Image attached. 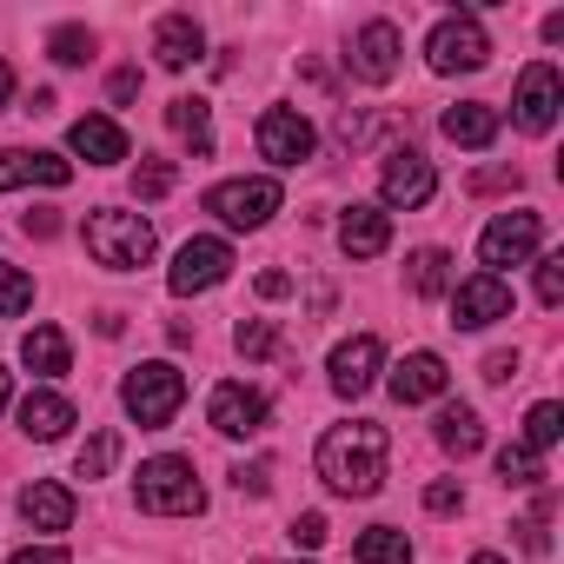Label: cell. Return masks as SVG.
I'll use <instances>...</instances> for the list:
<instances>
[{
  "mask_svg": "<svg viewBox=\"0 0 564 564\" xmlns=\"http://www.w3.org/2000/svg\"><path fill=\"white\" fill-rule=\"evenodd\" d=\"M386 458H392V438L386 425L372 419H352V425H333L319 438V478L339 491V498H372L386 485Z\"/></svg>",
  "mask_w": 564,
  "mask_h": 564,
  "instance_id": "1",
  "label": "cell"
},
{
  "mask_svg": "<svg viewBox=\"0 0 564 564\" xmlns=\"http://www.w3.org/2000/svg\"><path fill=\"white\" fill-rule=\"evenodd\" d=\"M87 252H94V265H107V272H133V265L153 259V219H140V213H127V206H100V213L87 219Z\"/></svg>",
  "mask_w": 564,
  "mask_h": 564,
  "instance_id": "2",
  "label": "cell"
},
{
  "mask_svg": "<svg viewBox=\"0 0 564 564\" xmlns=\"http://www.w3.org/2000/svg\"><path fill=\"white\" fill-rule=\"evenodd\" d=\"M120 405H127V419H133L140 432H160V425H173V412L186 405V372L166 366V359H147V366L127 372Z\"/></svg>",
  "mask_w": 564,
  "mask_h": 564,
  "instance_id": "3",
  "label": "cell"
},
{
  "mask_svg": "<svg viewBox=\"0 0 564 564\" xmlns=\"http://www.w3.org/2000/svg\"><path fill=\"white\" fill-rule=\"evenodd\" d=\"M133 498H140V511H153V518H193V511H206V485H199L193 458H173V452L140 465Z\"/></svg>",
  "mask_w": 564,
  "mask_h": 564,
  "instance_id": "4",
  "label": "cell"
},
{
  "mask_svg": "<svg viewBox=\"0 0 564 564\" xmlns=\"http://www.w3.org/2000/svg\"><path fill=\"white\" fill-rule=\"evenodd\" d=\"M279 199H286V193H279V180H219L213 193H206V213H219L232 232H252V226H265L272 213H279Z\"/></svg>",
  "mask_w": 564,
  "mask_h": 564,
  "instance_id": "5",
  "label": "cell"
},
{
  "mask_svg": "<svg viewBox=\"0 0 564 564\" xmlns=\"http://www.w3.org/2000/svg\"><path fill=\"white\" fill-rule=\"evenodd\" d=\"M425 61H432V74H478V67L491 61V41H485V28H478L471 14H452V21L432 28Z\"/></svg>",
  "mask_w": 564,
  "mask_h": 564,
  "instance_id": "6",
  "label": "cell"
},
{
  "mask_svg": "<svg viewBox=\"0 0 564 564\" xmlns=\"http://www.w3.org/2000/svg\"><path fill=\"white\" fill-rule=\"evenodd\" d=\"M538 239H544L538 213H498V219L478 232V259H485L491 279H505V265H524V259L538 252Z\"/></svg>",
  "mask_w": 564,
  "mask_h": 564,
  "instance_id": "7",
  "label": "cell"
},
{
  "mask_svg": "<svg viewBox=\"0 0 564 564\" xmlns=\"http://www.w3.org/2000/svg\"><path fill=\"white\" fill-rule=\"evenodd\" d=\"M313 147H319V133H313V120L300 113V107H265L259 113V153L272 160V166H306L313 160Z\"/></svg>",
  "mask_w": 564,
  "mask_h": 564,
  "instance_id": "8",
  "label": "cell"
},
{
  "mask_svg": "<svg viewBox=\"0 0 564 564\" xmlns=\"http://www.w3.org/2000/svg\"><path fill=\"white\" fill-rule=\"evenodd\" d=\"M226 272H232V246H226V239H186V246L173 252L166 286H173L180 300H193V293H213Z\"/></svg>",
  "mask_w": 564,
  "mask_h": 564,
  "instance_id": "9",
  "label": "cell"
},
{
  "mask_svg": "<svg viewBox=\"0 0 564 564\" xmlns=\"http://www.w3.org/2000/svg\"><path fill=\"white\" fill-rule=\"evenodd\" d=\"M206 419H213V432H219V438H259V432H265V419H272V405H265V392H252V386L226 379V386H213Z\"/></svg>",
  "mask_w": 564,
  "mask_h": 564,
  "instance_id": "10",
  "label": "cell"
},
{
  "mask_svg": "<svg viewBox=\"0 0 564 564\" xmlns=\"http://www.w3.org/2000/svg\"><path fill=\"white\" fill-rule=\"evenodd\" d=\"M498 319H511V286H505V279H491V272L458 279V286H452V326L485 333V326H498Z\"/></svg>",
  "mask_w": 564,
  "mask_h": 564,
  "instance_id": "11",
  "label": "cell"
},
{
  "mask_svg": "<svg viewBox=\"0 0 564 564\" xmlns=\"http://www.w3.org/2000/svg\"><path fill=\"white\" fill-rule=\"evenodd\" d=\"M518 127L524 133H551V120H557V107H564V80H557V67L551 61H531L524 74H518Z\"/></svg>",
  "mask_w": 564,
  "mask_h": 564,
  "instance_id": "12",
  "label": "cell"
},
{
  "mask_svg": "<svg viewBox=\"0 0 564 564\" xmlns=\"http://www.w3.org/2000/svg\"><path fill=\"white\" fill-rule=\"evenodd\" d=\"M379 193H386V206H425L432 193H438V173H432V160L425 153H412V147H399V153H386V173H379Z\"/></svg>",
  "mask_w": 564,
  "mask_h": 564,
  "instance_id": "13",
  "label": "cell"
},
{
  "mask_svg": "<svg viewBox=\"0 0 564 564\" xmlns=\"http://www.w3.org/2000/svg\"><path fill=\"white\" fill-rule=\"evenodd\" d=\"M399 28L392 21H366L359 28V41H352V54H346V67L359 74V80H372V87H386L392 74H399Z\"/></svg>",
  "mask_w": 564,
  "mask_h": 564,
  "instance_id": "14",
  "label": "cell"
},
{
  "mask_svg": "<svg viewBox=\"0 0 564 564\" xmlns=\"http://www.w3.org/2000/svg\"><path fill=\"white\" fill-rule=\"evenodd\" d=\"M379 366H386V352H379V339H372V333H359V339L333 346V392H339V399H359V392H372Z\"/></svg>",
  "mask_w": 564,
  "mask_h": 564,
  "instance_id": "15",
  "label": "cell"
},
{
  "mask_svg": "<svg viewBox=\"0 0 564 564\" xmlns=\"http://www.w3.org/2000/svg\"><path fill=\"white\" fill-rule=\"evenodd\" d=\"M67 186L74 180V160L61 153H28V147H0V193H14V186Z\"/></svg>",
  "mask_w": 564,
  "mask_h": 564,
  "instance_id": "16",
  "label": "cell"
},
{
  "mask_svg": "<svg viewBox=\"0 0 564 564\" xmlns=\"http://www.w3.org/2000/svg\"><path fill=\"white\" fill-rule=\"evenodd\" d=\"M386 386H392V399H399V405H425V399H438V392L452 386V372H445V359H438V352H405V359L392 366V379H386Z\"/></svg>",
  "mask_w": 564,
  "mask_h": 564,
  "instance_id": "17",
  "label": "cell"
},
{
  "mask_svg": "<svg viewBox=\"0 0 564 564\" xmlns=\"http://www.w3.org/2000/svg\"><path fill=\"white\" fill-rule=\"evenodd\" d=\"M199 54H206V34H199L193 14H166V21L153 28V61H160L166 74H186Z\"/></svg>",
  "mask_w": 564,
  "mask_h": 564,
  "instance_id": "18",
  "label": "cell"
},
{
  "mask_svg": "<svg viewBox=\"0 0 564 564\" xmlns=\"http://www.w3.org/2000/svg\"><path fill=\"white\" fill-rule=\"evenodd\" d=\"M339 246H346V259H379L386 246H392V219H386V206H346V219H339Z\"/></svg>",
  "mask_w": 564,
  "mask_h": 564,
  "instance_id": "19",
  "label": "cell"
},
{
  "mask_svg": "<svg viewBox=\"0 0 564 564\" xmlns=\"http://www.w3.org/2000/svg\"><path fill=\"white\" fill-rule=\"evenodd\" d=\"M74 153L87 160V166H120L127 160V133H120V120H107V113H87V120H74Z\"/></svg>",
  "mask_w": 564,
  "mask_h": 564,
  "instance_id": "20",
  "label": "cell"
},
{
  "mask_svg": "<svg viewBox=\"0 0 564 564\" xmlns=\"http://www.w3.org/2000/svg\"><path fill=\"white\" fill-rule=\"evenodd\" d=\"M21 518H28L34 531H67V524H74V491L54 485V478H34V485L21 491Z\"/></svg>",
  "mask_w": 564,
  "mask_h": 564,
  "instance_id": "21",
  "label": "cell"
},
{
  "mask_svg": "<svg viewBox=\"0 0 564 564\" xmlns=\"http://www.w3.org/2000/svg\"><path fill=\"white\" fill-rule=\"evenodd\" d=\"M67 425H74V405H67L61 392H28V399H21V432H28V438L54 445V438H67Z\"/></svg>",
  "mask_w": 564,
  "mask_h": 564,
  "instance_id": "22",
  "label": "cell"
},
{
  "mask_svg": "<svg viewBox=\"0 0 564 564\" xmlns=\"http://www.w3.org/2000/svg\"><path fill=\"white\" fill-rule=\"evenodd\" d=\"M445 140H452V147H491V140H498V107H485V100L445 107Z\"/></svg>",
  "mask_w": 564,
  "mask_h": 564,
  "instance_id": "23",
  "label": "cell"
},
{
  "mask_svg": "<svg viewBox=\"0 0 564 564\" xmlns=\"http://www.w3.org/2000/svg\"><path fill=\"white\" fill-rule=\"evenodd\" d=\"M21 359H28V372H34V379H61V372L74 366V352H67V333H61V326H34V333L21 339Z\"/></svg>",
  "mask_w": 564,
  "mask_h": 564,
  "instance_id": "24",
  "label": "cell"
},
{
  "mask_svg": "<svg viewBox=\"0 0 564 564\" xmlns=\"http://www.w3.org/2000/svg\"><path fill=\"white\" fill-rule=\"evenodd\" d=\"M405 286H412L419 300L445 293V286H452V252H445V246H419V252L405 259Z\"/></svg>",
  "mask_w": 564,
  "mask_h": 564,
  "instance_id": "25",
  "label": "cell"
},
{
  "mask_svg": "<svg viewBox=\"0 0 564 564\" xmlns=\"http://www.w3.org/2000/svg\"><path fill=\"white\" fill-rule=\"evenodd\" d=\"M438 445H445L452 458H471V452L485 445V425H478V412H471V405H445V412H438Z\"/></svg>",
  "mask_w": 564,
  "mask_h": 564,
  "instance_id": "26",
  "label": "cell"
},
{
  "mask_svg": "<svg viewBox=\"0 0 564 564\" xmlns=\"http://www.w3.org/2000/svg\"><path fill=\"white\" fill-rule=\"evenodd\" d=\"M166 127H173L180 140H193V153H213V107H206V100H193V94L173 100V107H166Z\"/></svg>",
  "mask_w": 564,
  "mask_h": 564,
  "instance_id": "27",
  "label": "cell"
},
{
  "mask_svg": "<svg viewBox=\"0 0 564 564\" xmlns=\"http://www.w3.org/2000/svg\"><path fill=\"white\" fill-rule=\"evenodd\" d=\"M352 557H359V564H412V538L392 531V524H372V531H359Z\"/></svg>",
  "mask_w": 564,
  "mask_h": 564,
  "instance_id": "28",
  "label": "cell"
},
{
  "mask_svg": "<svg viewBox=\"0 0 564 564\" xmlns=\"http://www.w3.org/2000/svg\"><path fill=\"white\" fill-rule=\"evenodd\" d=\"M557 432H564V405H557V399H544V405H531V412H524V438H518V445L551 452V445H557Z\"/></svg>",
  "mask_w": 564,
  "mask_h": 564,
  "instance_id": "29",
  "label": "cell"
},
{
  "mask_svg": "<svg viewBox=\"0 0 564 564\" xmlns=\"http://www.w3.org/2000/svg\"><path fill=\"white\" fill-rule=\"evenodd\" d=\"M113 458H120V432H94V438L80 445L74 471H80V478H107V471H113Z\"/></svg>",
  "mask_w": 564,
  "mask_h": 564,
  "instance_id": "30",
  "label": "cell"
},
{
  "mask_svg": "<svg viewBox=\"0 0 564 564\" xmlns=\"http://www.w3.org/2000/svg\"><path fill=\"white\" fill-rule=\"evenodd\" d=\"M47 54H54L61 67H87V61H94V34H87V28H54V34H47Z\"/></svg>",
  "mask_w": 564,
  "mask_h": 564,
  "instance_id": "31",
  "label": "cell"
},
{
  "mask_svg": "<svg viewBox=\"0 0 564 564\" xmlns=\"http://www.w3.org/2000/svg\"><path fill=\"white\" fill-rule=\"evenodd\" d=\"M34 306V279L21 272V265H0V319H14V313H28Z\"/></svg>",
  "mask_w": 564,
  "mask_h": 564,
  "instance_id": "32",
  "label": "cell"
},
{
  "mask_svg": "<svg viewBox=\"0 0 564 564\" xmlns=\"http://www.w3.org/2000/svg\"><path fill=\"white\" fill-rule=\"evenodd\" d=\"M498 478H505V485H538L544 465H538L531 445H505V452H498Z\"/></svg>",
  "mask_w": 564,
  "mask_h": 564,
  "instance_id": "33",
  "label": "cell"
},
{
  "mask_svg": "<svg viewBox=\"0 0 564 564\" xmlns=\"http://www.w3.org/2000/svg\"><path fill=\"white\" fill-rule=\"evenodd\" d=\"M133 193H140V199H166V193H173V160H140Z\"/></svg>",
  "mask_w": 564,
  "mask_h": 564,
  "instance_id": "34",
  "label": "cell"
},
{
  "mask_svg": "<svg viewBox=\"0 0 564 564\" xmlns=\"http://www.w3.org/2000/svg\"><path fill=\"white\" fill-rule=\"evenodd\" d=\"M538 306H564V252L538 259Z\"/></svg>",
  "mask_w": 564,
  "mask_h": 564,
  "instance_id": "35",
  "label": "cell"
},
{
  "mask_svg": "<svg viewBox=\"0 0 564 564\" xmlns=\"http://www.w3.org/2000/svg\"><path fill=\"white\" fill-rule=\"evenodd\" d=\"M232 491H246V498H265V491H272V465H265V458H252V465H232Z\"/></svg>",
  "mask_w": 564,
  "mask_h": 564,
  "instance_id": "36",
  "label": "cell"
},
{
  "mask_svg": "<svg viewBox=\"0 0 564 564\" xmlns=\"http://www.w3.org/2000/svg\"><path fill=\"white\" fill-rule=\"evenodd\" d=\"M272 346H279V333H272L265 319H246V326H239V352H246V359H265Z\"/></svg>",
  "mask_w": 564,
  "mask_h": 564,
  "instance_id": "37",
  "label": "cell"
},
{
  "mask_svg": "<svg viewBox=\"0 0 564 564\" xmlns=\"http://www.w3.org/2000/svg\"><path fill=\"white\" fill-rule=\"evenodd\" d=\"M286 538L306 544V551H319V544H326V518H319V511H300V518L286 524Z\"/></svg>",
  "mask_w": 564,
  "mask_h": 564,
  "instance_id": "38",
  "label": "cell"
},
{
  "mask_svg": "<svg viewBox=\"0 0 564 564\" xmlns=\"http://www.w3.org/2000/svg\"><path fill=\"white\" fill-rule=\"evenodd\" d=\"M458 505H465L458 478H438V485H425V511H438V518H445V511H458Z\"/></svg>",
  "mask_w": 564,
  "mask_h": 564,
  "instance_id": "39",
  "label": "cell"
},
{
  "mask_svg": "<svg viewBox=\"0 0 564 564\" xmlns=\"http://www.w3.org/2000/svg\"><path fill=\"white\" fill-rule=\"evenodd\" d=\"M8 564H74V557H67L61 544H28V551H14Z\"/></svg>",
  "mask_w": 564,
  "mask_h": 564,
  "instance_id": "40",
  "label": "cell"
},
{
  "mask_svg": "<svg viewBox=\"0 0 564 564\" xmlns=\"http://www.w3.org/2000/svg\"><path fill=\"white\" fill-rule=\"evenodd\" d=\"M107 94H113V107H127V100L140 94V74H133V67H120V74L107 80Z\"/></svg>",
  "mask_w": 564,
  "mask_h": 564,
  "instance_id": "41",
  "label": "cell"
},
{
  "mask_svg": "<svg viewBox=\"0 0 564 564\" xmlns=\"http://www.w3.org/2000/svg\"><path fill=\"white\" fill-rule=\"evenodd\" d=\"M518 193V173H471V193Z\"/></svg>",
  "mask_w": 564,
  "mask_h": 564,
  "instance_id": "42",
  "label": "cell"
},
{
  "mask_svg": "<svg viewBox=\"0 0 564 564\" xmlns=\"http://www.w3.org/2000/svg\"><path fill=\"white\" fill-rule=\"evenodd\" d=\"M485 379H491V386L518 379V359H511V352H491V359H485Z\"/></svg>",
  "mask_w": 564,
  "mask_h": 564,
  "instance_id": "43",
  "label": "cell"
},
{
  "mask_svg": "<svg viewBox=\"0 0 564 564\" xmlns=\"http://www.w3.org/2000/svg\"><path fill=\"white\" fill-rule=\"evenodd\" d=\"M286 293H293L286 272H259V300H286Z\"/></svg>",
  "mask_w": 564,
  "mask_h": 564,
  "instance_id": "44",
  "label": "cell"
},
{
  "mask_svg": "<svg viewBox=\"0 0 564 564\" xmlns=\"http://www.w3.org/2000/svg\"><path fill=\"white\" fill-rule=\"evenodd\" d=\"M28 232H34V239H54V232H61V213H28Z\"/></svg>",
  "mask_w": 564,
  "mask_h": 564,
  "instance_id": "45",
  "label": "cell"
},
{
  "mask_svg": "<svg viewBox=\"0 0 564 564\" xmlns=\"http://www.w3.org/2000/svg\"><path fill=\"white\" fill-rule=\"evenodd\" d=\"M8 100H14V67L0 61V113H8Z\"/></svg>",
  "mask_w": 564,
  "mask_h": 564,
  "instance_id": "46",
  "label": "cell"
},
{
  "mask_svg": "<svg viewBox=\"0 0 564 564\" xmlns=\"http://www.w3.org/2000/svg\"><path fill=\"white\" fill-rule=\"evenodd\" d=\"M8 399H14V386H8V372H0V412H8Z\"/></svg>",
  "mask_w": 564,
  "mask_h": 564,
  "instance_id": "47",
  "label": "cell"
},
{
  "mask_svg": "<svg viewBox=\"0 0 564 564\" xmlns=\"http://www.w3.org/2000/svg\"><path fill=\"white\" fill-rule=\"evenodd\" d=\"M471 564H505V557H498V551H478V557H471Z\"/></svg>",
  "mask_w": 564,
  "mask_h": 564,
  "instance_id": "48",
  "label": "cell"
}]
</instances>
